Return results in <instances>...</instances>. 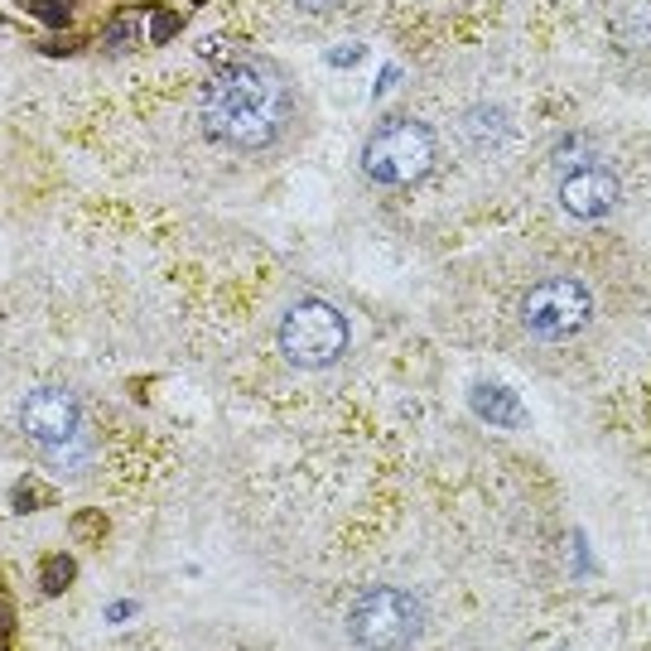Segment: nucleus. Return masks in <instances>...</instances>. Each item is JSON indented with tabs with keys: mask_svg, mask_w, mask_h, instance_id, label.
Segmentation results:
<instances>
[{
	"mask_svg": "<svg viewBox=\"0 0 651 651\" xmlns=\"http://www.w3.org/2000/svg\"><path fill=\"white\" fill-rule=\"evenodd\" d=\"M198 121L217 145L266 155L295 136L299 92L290 73L275 68L271 58H237L208 78L198 97Z\"/></svg>",
	"mask_w": 651,
	"mask_h": 651,
	"instance_id": "nucleus-1",
	"label": "nucleus"
},
{
	"mask_svg": "<svg viewBox=\"0 0 651 651\" xmlns=\"http://www.w3.org/2000/svg\"><path fill=\"white\" fill-rule=\"evenodd\" d=\"M434 131L415 116H391L362 145V174L381 189H406L420 184L434 169Z\"/></svg>",
	"mask_w": 651,
	"mask_h": 651,
	"instance_id": "nucleus-2",
	"label": "nucleus"
},
{
	"mask_svg": "<svg viewBox=\"0 0 651 651\" xmlns=\"http://www.w3.org/2000/svg\"><path fill=\"white\" fill-rule=\"evenodd\" d=\"M275 338H280V353H285L290 367L324 372V367H333L338 357L348 353L353 328H348V319H343L338 304H328V299H299V304L285 309Z\"/></svg>",
	"mask_w": 651,
	"mask_h": 651,
	"instance_id": "nucleus-3",
	"label": "nucleus"
},
{
	"mask_svg": "<svg viewBox=\"0 0 651 651\" xmlns=\"http://www.w3.org/2000/svg\"><path fill=\"white\" fill-rule=\"evenodd\" d=\"M425 632V608L410 589H367L348 613V637L357 647H410Z\"/></svg>",
	"mask_w": 651,
	"mask_h": 651,
	"instance_id": "nucleus-4",
	"label": "nucleus"
},
{
	"mask_svg": "<svg viewBox=\"0 0 651 651\" xmlns=\"http://www.w3.org/2000/svg\"><path fill=\"white\" fill-rule=\"evenodd\" d=\"M20 425L44 454L68 463V473H82V401L68 386H34L20 406Z\"/></svg>",
	"mask_w": 651,
	"mask_h": 651,
	"instance_id": "nucleus-5",
	"label": "nucleus"
},
{
	"mask_svg": "<svg viewBox=\"0 0 651 651\" xmlns=\"http://www.w3.org/2000/svg\"><path fill=\"white\" fill-rule=\"evenodd\" d=\"M594 319V290L579 275H550L536 280L521 299V324L536 338H574Z\"/></svg>",
	"mask_w": 651,
	"mask_h": 651,
	"instance_id": "nucleus-6",
	"label": "nucleus"
},
{
	"mask_svg": "<svg viewBox=\"0 0 651 651\" xmlns=\"http://www.w3.org/2000/svg\"><path fill=\"white\" fill-rule=\"evenodd\" d=\"M618 203H623V184L608 169H598V164H579V169H570L560 179V208L570 217L594 222V217H608Z\"/></svg>",
	"mask_w": 651,
	"mask_h": 651,
	"instance_id": "nucleus-7",
	"label": "nucleus"
},
{
	"mask_svg": "<svg viewBox=\"0 0 651 651\" xmlns=\"http://www.w3.org/2000/svg\"><path fill=\"white\" fill-rule=\"evenodd\" d=\"M468 406H473V415H483L488 425H497V430L526 425V410H521V401H516V391L492 386V381H478V386L468 391Z\"/></svg>",
	"mask_w": 651,
	"mask_h": 651,
	"instance_id": "nucleus-8",
	"label": "nucleus"
},
{
	"mask_svg": "<svg viewBox=\"0 0 651 651\" xmlns=\"http://www.w3.org/2000/svg\"><path fill=\"white\" fill-rule=\"evenodd\" d=\"M73 574H78L73 555H54V560H44V570H39V589H44V594H63V589L73 584Z\"/></svg>",
	"mask_w": 651,
	"mask_h": 651,
	"instance_id": "nucleus-9",
	"label": "nucleus"
},
{
	"mask_svg": "<svg viewBox=\"0 0 651 651\" xmlns=\"http://www.w3.org/2000/svg\"><path fill=\"white\" fill-rule=\"evenodd\" d=\"M44 25H68L73 20V0H25Z\"/></svg>",
	"mask_w": 651,
	"mask_h": 651,
	"instance_id": "nucleus-10",
	"label": "nucleus"
},
{
	"mask_svg": "<svg viewBox=\"0 0 651 651\" xmlns=\"http://www.w3.org/2000/svg\"><path fill=\"white\" fill-rule=\"evenodd\" d=\"M589 155H594V145H589L584 136H570L560 150H555V164H574V169H579V164H589Z\"/></svg>",
	"mask_w": 651,
	"mask_h": 651,
	"instance_id": "nucleus-11",
	"label": "nucleus"
},
{
	"mask_svg": "<svg viewBox=\"0 0 651 651\" xmlns=\"http://www.w3.org/2000/svg\"><path fill=\"white\" fill-rule=\"evenodd\" d=\"M179 25H184V20H179L174 10H160V15H155V25H150V39H155V44H169V39L179 34Z\"/></svg>",
	"mask_w": 651,
	"mask_h": 651,
	"instance_id": "nucleus-12",
	"label": "nucleus"
},
{
	"mask_svg": "<svg viewBox=\"0 0 651 651\" xmlns=\"http://www.w3.org/2000/svg\"><path fill=\"white\" fill-rule=\"evenodd\" d=\"M304 15H338V10H353L357 0H295Z\"/></svg>",
	"mask_w": 651,
	"mask_h": 651,
	"instance_id": "nucleus-13",
	"label": "nucleus"
},
{
	"mask_svg": "<svg viewBox=\"0 0 651 651\" xmlns=\"http://www.w3.org/2000/svg\"><path fill=\"white\" fill-rule=\"evenodd\" d=\"M131 34H136V15H126L121 25H111L107 29V44H111V49H126V44H131Z\"/></svg>",
	"mask_w": 651,
	"mask_h": 651,
	"instance_id": "nucleus-14",
	"label": "nucleus"
},
{
	"mask_svg": "<svg viewBox=\"0 0 651 651\" xmlns=\"http://www.w3.org/2000/svg\"><path fill=\"white\" fill-rule=\"evenodd\" d=\"M73 531H78V536H87V541H97V536H102V531H107V521H102V516H87V521H73Z\"/></svg>",
	"mask_w": 651,
	"mask_h": 651,
	"instance_id": "nucleus-15",
	"label": "nucleus"
},
{
	"mask_svg": "<svg viewBox=\"0 0 651 651\" xmlns=\"http://www.w3.org/2000/svg\"><path fill=\"white\" fill-rule=\"evenodd\" d=\"M328 58H333V63L343 68V63H357V58H362V49H357V44H353V49H333V54H328Z\"/></svg>",
	"mask_w": 651,
	"mask_h": 651,
	"instance_id": "nucleus-16",
	"label": "nucleus"
},
{
	"mask_svg": "<svg viewBox=\"0 0 651 651\" xmlns=\"http://www.w3.org/2000/svg\"><path fill=\"white\" fill-rule=\"evenodd\" d=\"M0 637H10V603H0Z\"/></svg>",
	"mask_w": 651,
	"mask_h": 651,
	"instance_id": "nucleus-17",
	"label": "nucleus"
}]
</instances>
